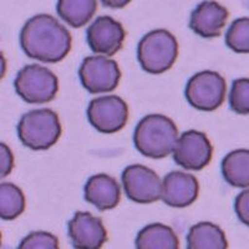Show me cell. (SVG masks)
I'll list each match as a JSON object with an SVG mask.
<instances>
[{"label": "cell", "instance_id": "obj_15", "mask_svg": "<svg viewBox=\"0 0 249 249\" xmlns=\"http://www.w3.org/2000/svg\"><path fill=\"white\" fill-rule=\"evenodd\" d=\"M85 201L99 211L112 210L121 201V188L117 181L105 173L91 176L84 187Z\"/></svg>", "mask_w": 249, "mask_h": 249}, {"label": "cell", "instance_id": "obj_7", "mask_svg": "<svg viewBox=\"0 0 249 249\" xmlns=\"http://www.w3.org/2000/svg\"><path fill=\"white\" fill-rule=\"evenodd\" d=\"M79 77L82 88L90 93H106L119 86L121 70L115 60L105 55H95L82 60Z\"/></svg>", "mask_w": 249, "mask_h": 249}, {"label": "cell", "instance_id": "obj_26", "mask_svg": "<svg viewBox=\"0 0 249 249\" xmlns=\"http://www.w3.org/2000/svg\"><path fill=\"white\" fill-rule=\"evenodd\" d=\"M104 6L111 9H121L131 3V0H101Z\"/></svg>", "mask_w": 249, "mask_h": 249}, {"label": "cell", "instance_id": "obj_10", "mask_svg": "<svg viewBox=\"0 0 249 249\" xmlns=\"http://www.w3.org/2000/svg\"><path fill=\"white\" fill-rule=\"evenodd\" d=\"M213 147L201 131L190 130L179 136L173 151V161L184 170L201 171L212 160Z\"/></svg>", "mask_w": 249, "mask_h": 249}, {"label": "cell", "instance_id": "obj_20", "mask_svg": "<svg viewBox=\"0 0 249 249\" xmlns=\"http://www.w3.org/2000/svg\"><path fill=\"white\" fill-rule=\"evenodd\" d=\"M25 196L19 187L3 182L0 184V217L12 221L25 211Z\"/></svg>", "mask_w": 249, "mask_h": 249}, {"label": "cell", "instance_id": "obj_3", "mask_svg": "<svg viewBox=\"0 0 249 249\" xmlns=\"http://www.w3.org/2000/svg\"><path fill=\"white\" fill-rule=\"evenodd\" d=\"M178 43L172 33L164 29L150 31L140 40L137 59L142 70L151 75L163 74L175 65Z\"/></svg>", "mask_w": 249, "mask_h": 249}, {"label": "cell", "instance_id": "obj_2", "mask_svg": "<svg viewBox=\"0 0 249 249\" xmlns=\"http://www.w3.org/2000/svg\"><path fill=\"white\" fill-rule=\"evenodd\" d=\"M178 128L170 117L151 113L137 124L133 132V144L148 159H164L172 155L178 141Z\"/></svg>", "mask_w": 249, "mask_h": 249}, {"label": "cell", "instance_id": "obj_18", "mask_svg": "<svg viewBox=\"0 0 249 249\" xmlns=\"http://www.w3.org/2000/svg\"><path fill=\"white\" fill-rule=\"evenodd\" d=\"M221 170L223 178L232 187H249V150L239 148L226 155Z\"/></svg>", "mask_w": 249, "mask_h": 249}, {"label": "cell", "instance_id": "obj_25", "mask_svg": "<svg viewBox=\"0 0 249 249\" xmlns=\"http://www.w3.org/2000/svg\"><path fill=\"white\" fill-rule=\"evenodd\" d=\"M0 168H1V177H6L14 168V155L8 144L0 143Z\"/></svg>", "mask_w": 249, "mask_h": 249}, {"label": "cell", "instance_id": "obj_8", "mask_svg": "<svg viewBox=\"0 0 249 249\" xmlns=\"http://www.w3.org/2000/svg\"><path fill=\"white\" fill-rule=\"evenodd\" d=\"M88 120L95 130L101 133H115L126 126L128 106L124 99L116 95H106L93 99L89 104Z\"/></svg>", "mask_w": 249, "mask_h": 249}, {"label": "cell", "instance_id": "obj_14", "mask_svg": "<svg viewBox=\"0 0 249 249\" xmlns=\"http://www.w3.org/2000/svg\"><path fill=\"white\" fill-rule=\"evenodd\" d=\"M230 13L214 0H204L191 14L190 28L201 37H217L226 26Z\"/></svg>", "mask_w": 249, "mask_h": 249}, {"label": "cell", "instance_id": "obj_23", "mask_svg": "<svg viewBox=\"0 0 249 249\" xmlns=\"http://www.w3.org/2000/svg\"><path fill=\"white\" fill-rule=\"evenodd\" d=\"M18 249H60L56 235L44 231L31 232L20 242Z\"/></svg>", "mask_w": 249, "mask_h": 249}, {"label": "cell", "instance_id": "obj_19", "mask_svg": "<svg viewBox=\"0 0 249 249\" xmlns=\"http://www.w3.org/2000/svg\"><path fill=\"white\" fill-rule=\"evenodd\" d=\"M97 10L96 0H57V15L71 28L86 25Z\"/></svg>", "mask_w": 249, "mask_h": 249}, {"label": "cell", "instance_id": "obj_12", "mask_svg": "<svg viewBox=\"0 0 249 249\" xmlns=\"http://www.w3.org/2000/svg\"><path fill=\"white\" fill-rule=\"evenodd\" d=\"M68 233L75 249H101L107 241L102 219L90 212H76L68 223Z\"/></svg>", "mask_w": 249, "mask_h": 249}, {"label": "cell", "instance_id": "obj_11", "mask_svg": "<svg viewBox=\"0 0 249 249\" xmlns=\"http://www.w3.org/2000/svg\"><path fill=\"white\" fill-rule=\"evenodd\" d=\"M126 31L120 21L113 18L99 17L86 30L88 45L95 54L112 56L124 45Z\"/></svg>", "mask_w": 249, "mask_h": 249}, {"label": "cell", "instance_id": "obj_24", "mask_svg": "<svg viewBox=\"0 0 249 249\" xmlns=\"http://www.w3.org/2000/svg\"><path fill=\"white\" fill-rule=\"evenodd\" d=\"M234 211L238 219L249 227V188L244 190L235 197Z\"/></svg>", "mask_w": 249, "mask_h": 249}, {"label": "cell", "instance_id": "obj_16", "mask_svg": "<svg viewBox=\"0 0 249 249\" xmlns=\"http://www.w3.org/2000/svg\"><path fill=\"white\" fill-rule=\"evenodd\" d=\"M187 249H228L226 233L211 222H199L190 228Z\"/></svg>", "mask_w": 249, "mask_h": 249}, {"label": "cell", "instance_id": "obj_13", "mask_svg": "<svg viewBox=\"0 0 249 249\" xmlns=\"http://www.w3.org/2000/svg\"><path fill=\"white\" fill-rule=\"evenodd\" d=\"M199 192L198 179L191 173L172 171L162 179L161 199L175 208L188 207L197 199Z\"/></svg>", "mask_w": 249, "mask_h": 249}, {"label": "cell", "instance_id": "obj_5", "mask_svg": "<svg viewBox=\"0 0 249 249\" xmlns=\"http://www.w3.org/2000/svg\"><path fill=\"white\" fill-rule=\"evenodd\" d=\"M14 88L20 99L28 104H48L56 97L59 80L48 68L37 64L25 65L18 72Z\"/></svg>", "mask_w": 249, "mask_h": 249}, {"label": "cell", "instance_id": "obj_22", "mask_svg": "<svg viewBox=\"0 0 249 249\" xmlns=\"http://www.w3.org/2000/svg\"><path fill=\"white\" fill-rule=\"evenodd\" d=\"M231 110L238 115H249V79L233 81L230 92Z\"/></svg>", "mask_w": 249, "mask_h": 249}, {"label": "cell", "instance_id": "obj_17", "mask_svg": "<svg viewBox=\"0 0 249 249\" xmlns=\"http://www.w3.org/2000/svg\"><path fill=\"white\" fill-rule=\"evenodd\" d=\"M136 249H179L178 237L171 227L151 223L137 233Z\"/></svg>", "mask_w": 249, "mask_h": 249}, {"label": "cell", "instance_id": "obj_9", "mask_svg": "<svg viewBox=\"0 0 249 249\" xmlns=\"http://www.w3.org/2000/svg\"><path fill=\"white\" fill-rule=\"evenodd\" d=\"M124 195L135 203L150 204L161 199L162 181L160 176L143 164H131L122 172Z\"/></svg>", "mask_w": 249, "mask_h": 249}, {"label": "cell", "instance_id": "obj_4", "mask_svg": "<svg viewBox=\"0 0 249 249\" xmlns=\"http://www.w3.org/2000/svg\"><path fill=\"white\" fill-rule=\"evenodd\" d=\"M18 136L24 146L35 151L53 147L61 136L59 116L51 108H37L23 115L18 124Z\"/></svg>", "mask_w": 249, "mask_h": 249}, {"label": "cell", "instance_id": "obj_1", "mask_svg": "<svg viewBox=\"0 0 249 249\" xmlns=\"http://www.w3.org/2000/svg\"><path fill=\"white\" fill-rule=\"evenodd\" d=\"M71 34L49 14L30 18L20 31V46L30 59L55 64L65 59L71 50Z\"/></svg>", "mask_w": 249, "mask_h": 249}, {"label": "cell", "instance_id": "obj_21", "mask_svg": "<svg viewBox=\"0 0 249 249\" xmlns=\"http://www.w3.org/2000/svg\"><path fill=\"white\" fill-rule=\"evenodd\" d=\"M226 45L238 54H249V18H239L231 24Z\"/></svg>", "mask_w": 249, "mask_h": 249}, {"label": "cell", "instance_id": "obj_6", "mask_svg": "<svg viewBox=\"0 0 249 249\" xmlns=\"http://www.w3.org/2000/svg\"><path fill=\"white\" fill-rule=\"evenodd\" d=\"M226 80L221 74L204 70L193 75L186 85L184 96L192 107L199 111H214L226 100Z\"/></svg>", "mask_w": 249, "mask_h": 249}]
</instances>
